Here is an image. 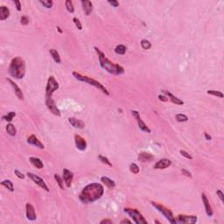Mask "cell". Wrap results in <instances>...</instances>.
<instances>
[{
    "label": "cell",
    "mask_w": 224,
    "mask_h": 224,
    "mask_svg": "<svg viewBox=\"0 0 224 224\" xmlns=\"http://www.w3.org/2000/svg\"><path fill=\"white\" fill-rule=\"evenodd\" d=\"M104 188L100 183H91L87 185L80 193L79 199L85 204L93 203L101 199L103 195Z\"/></svg>",
    "instance_id": "1"
},
{
    "label": "cell",
    "mask_w": 224,
    "mask_h": 224,
    "mask_svg": "<svg viewBox=\"0 0 224 224\" xmlns=\"http://www.w3.org/2000/svg\"><path fill=\"white\" fill-rule=\"evenodd\" d=\"M95 50L98 55L99 63L104 70H106L108 73H110L111 74H115V75H120L124 73V68L122 66L110 61L99 48L95 46Z\"/></svg>",
    "instance_id": "2"
},
{
    "label": "cell",
    "mask_w": 224,
    "mask_h": 224,
    "mask_svg": "<svg viewBox=\"0 0 224 224\" xmlns=\"http://www.w3.org/2000/svg\"><path fill=\"white\" fill-rule=\"evenodd\" d=\"M8 72L10 75L15 79H23L25 75V62L21 57H15L11 60L10 66L8 67Z\"/></svg>",
    "instance_id": "3"
},
{
    "label": "cell",
    "mask_w": 224,
    "mask_h": 224,
    "mask_svg": "<svg viewBox=\"0 0 224 224\" xmlns=\"http://www.w3.org/2000/svg\"><path fill=\"white\" fill-rule=\"evenodd\" d=\"M73 75L74 76L75 79H77V80H79V81H81L86 82V83H88V84H89V85H91V86L95 87L96 88H98L99 90H101L103 94H105V95H110V92L108 91V89H107L102 83H100L98 81H96V80H95V79H92L91 77H88V76H86V75H82V74H81L80 73H77V72H73Z\"/></svg>",
    "instance_id": "4"
},
{
    "label": "cell",
    "mask_w": 224,
    "mask_h": 224,
    "mask_svg": "<svg viewBox=\"0 0 224 224\" xmlns=\"http://www.w3.org/2000/svg\"><path fill=\"white\" fill-rule=\"evenodd\" d=\"M151 203H152V205L159 213H161V214L168 220V222H170L171 223H177V221H176V219H175V217H174L173 212H172L169 209L166 208L165 206H163V205H161V204H159V203H157V202H152Z\"/></svg>",
    "instance_id": "5"
},
{
    "label": "cell",
    "mask_w": 224,
    "mask_h": 224,
    "mask_svg": "<svg viewBox=\"0 0 224 224\" xmlns=\"http://www.w3.org/2000/svg\"><path fill=\"white\" fill-rule=\"evenodd\" d=\"M124 212L126 214H128L130 216V217H131V219L133 220V222L137 224H146L147 221L145 219V217L143 216V215L136 209H131V208H125Z\"/></svg>",
    "instance_id": "6"
},
{
    "label": "cell",
    "mask_w": 224,
    "mask_h": 224,
    "mask_svg": "<svg viewBox=\"0 0 224 224\" xmlns=\"http://www.w3.org/2000/svg\"><path fill=\"white\" fill-rule=\"evenodd\" d=\"M60 88V85L58 81L55 80L54 76H50L47 80L46 87V97H52L53 94L58 90Z\"/></svg>",
    "instance_id": "7"
},
{
    "label": "cell",
    "mask_w": 224,
    "mask_h": 224,
    "mask_svg": "<svg viewBox=\"0 0 224 224\" xmlns=\"http://www.w3.org/2000/svg\"><path fill=\"white\" fill-rule=\"evenodd\" d=\"M26 175L36 184V185H38L39 187H41L42 189H44L45 191H46V192H49V188H48V187L46 186V182L40 178V177H39L38 175H35L34 173H26Z\"/></svg>",
    "instance_id": "8"
},
{
    "label": "cell",
    "mask_w": 224,
    "mask_h": 224,
    "mask_svg": "<svg viewBox=\"0 0 224 224\" xmlns=\"http://www.w3.org/2000/svg\"><path fill=\"white\" fill-rule=\"evenodd\" d=\"M46 105L47 107V109L55 116L57 117H60L61 116V112L59 110V108L56 106L54 101L52 99V97H46Z\"/></svg>",
    "instance_id": "9"
},
{
    "label": "cell",
    "mask_w": 224,
    "mask_h": 224,
    "mask_svg": "<svg viewBox=\"0 0 224 224\" xmlns=\"http://www.w3.org/2000/svg\"><path fill=\"white\" fill-rule=\"evenodd\" d=\"M131 114H132V116L136 118V120H137V122H138V127H139V129H140L141 131H145V132H147V133H151V132H152L151 129H150V128L145 124V123L141 119L138 111H137V110H132V111H131Z\"/></svg>",
    "instance_id": "10"
},
{
    "label": "cell",
    "mask_w": 224,
    "mask_h": 224,
    "mask_svg": "<svg viewBox=\"0 0 224 224\" xmlns=\"http://www.w3.org/2000/svg\"><path fill=\"white\" fill-rule=\"evenodd\" d=\"M197 216H187V215H179L177 216V223H179L194 224L197 222Z\"/></svg>",
    "instance_id": "11"
},
{
    "label": "cell",
    "mask_w": 224,
    "mask_h": 224,
    "mask_svg": "<svg viewBox=\"0 0 224 224\" xmlns=\"http://www.w3.org/2000/svg\"><path fill=\"white\" fill-rule=\"evenodd\" d=\"M25 216L26 218L30 221H35L37 219V215L33 206L30 203H26L25 205Z\"/></svg>",
    "instance_id": "12"
},
{
    "label": "cell",
    "mask_w": 224,
    "mask_h": 224,
    "mask_svg": "<svg viewBox=\"0 0 224 224\" xmlns=\"http://www.w3.org/2000/svg\"><path fill=\"white\" fill-rule=\"evenodd\" d=\"M74 143L76 145V148L80 151H85L87 149V142L85 138L81 137L80 135H74Z\"/></svg>",
    "instance_id": "13"
},
{
    "label": "cell",
    "mask_w": 224,
    "mask_h": 224,
    "mask_svg": "<svg viewBox=\"0 0 224 224\" xmlns=\"http://www.w3.org/2000/svg\"><path fill=\"white\" fill-rule=\"evenodd\" d=\"M172 165V161L168 159H162L160 160H159L158 162L155 163L153 168L156 170H163L166 168H168L169 166H171Z\"/></svg>",
    "instance_id": "14"
},
{
    "label": "cell",
    "mask_w": 224,
    "mask_h": 224,
    "mask_svg": "<svg viewBox=\"0 0 224 224\" xmlns=\"http://www.w3.org/2000/svg\"><path fill=\"white\" fill-rule=\"evenodd\" d=\"M73 179H74V173L67 169H64L63 170V180H64V182H65L67 187H71Z\"/></svg>",
    "instance_id": "15"
},
{
    "label": "cell",
    "mask_w": 224,
    "mask_h": 224,
    "mask_svg": "<svg viewBox=\"0 0 224 224\" xmlns=\"http://www.w3.org/2000/svg\"><path fill=\"white\" fill-rule=\"evenodd\" d=\"M202 202H203V204H204V207H205V210H206V213L208 215V216H213L214 215V212H213V209H212V207L210 205V202L207 197V195L205 194H202Z\"/></svg>",
    "instance_id": "16"
},
{
    "label": "cell",
    "mask_w": 224,
    "mask_h": 224,
    "mask_svg": "<svg viewBox=\"0 0 224 224\" xmlns=\"http://www.w3.org/2000/svg\"><path fill=\"white\" fill-rule=\"evenodd\" d=\"M161 92L165 95H166L167 96V98H168V100H170L172 103H175V104H178V105H183L184 104V102L181 100V99H180V98H178L177 96H175V95H173L171 92H169V91H167V90H161Z\"/></svg>",
    "instance_id": "17"
},
{
    "label": "cell",
    "mask_w": 224,
    "mask_h": 224,
    "mask_svg": "<svg viewBox=\"0 0 224 224\" xmlns=\"http://www.w3.org/2000/svg\"><path fill=\"white\" fill-rule=\"evenodd\" d=\"M7 81H9V83L11 84V86L12 87V88H13V90H14V93H15V95H16V96L19 99V100H21V101H23L24 100V95H23V92H22V90H21V88L12 81V80H11V79H7Z\"/></svg>",
    "instance_id": "18"
},
{
    "label": "cell",
    "mask_w": 224,
    "mask_h": 224,
    "mask_svg": "<svg viewBox=\"0 0 224 224\" xmlns=\"http://www.w3.org/2000/svg\"><path fill=\"white\" fill-rule=\"evenodd\" d=\"M27 143L32 145H34L35 147H38L39 149H44L45 146L44 145L40 142V140H39V138L35 136V135H31L27 138Z\"/></svg>",
    "instance_id": "19"
},
{
    "label": "cell",
    "mask_w": 224,
    "mask_h": 224,
    "mask_svg": "<svg viewBox=\"0 0 224 224\" xmlns=\"http://www.w3.org/2000/svg\"><path fill=\"white\" fill-rule=\"evenodd\" d=\"M81 3L82 10H83L85 15L89 16L93 11V4H92V2H90L88 0H82Z\"/></svg>",
    "instance_id": "20"
},
{
    "label": "cell",
    "mask_w": 224,
    "mask_h": 224,
    "mask_svg": "<svg viewBox=\"0 0 224 224\" xmlns=\"http://www.w3.org/2000/svg\"><path fill=\"white\" fill-rule=\"evenodd\" d=\"M68 122L70 123V124L77 129H83L85 127V124L84 122H82L80 119H77L75 117H69L68 118Z\"/></svg>",
    "instance_id": "21"
},
{
    "label": "cell",
    "mask_w": 224,
    "mask_h": 224,
    "mask_svg": "<svg viewBox=\"0 0 224 224\" xmlns=\"http://www.w3.org/2000/svg\"><path fill=\"white\" fill-rule=\"evenodd\" d=\"M138 160L143 162V163H146V162H150L154 159V156L149 152H140L138 154Z\"/></svg>",
    "instance_id": "22"
},
{
    "label": "cell",
    "mask_w": 224,
    "mask_h": 224,
    "mask_svg": "<svg viewBox=\"0 0 224 224\" xmlns=\"http://www.w3.org/2000/svg\"><path fill=\"white\" fill-rule=\"evenodd\" d=\"M10 14H11V11L8 7H6L4 5L0 6V20L4 21V20L7 19L10 17Z\"/></svg>",
    "instance_id": "23"
},
{
    "label": "cell",
    "mask_w": 224,
    "mask_h": 224,
    "mask_svg": "<svg viewBox=\"0 0 224 224\" xmlns=\"http://www.w3.org/2000/svg\"><path fill=\"white\" fill-rule=\"evenodd\" d=\"M29 161L31 162V164L35 166L36 168L38 169H42L44 167V164L43 162L41 161V159H39V158H36V157H31L29 159Z\"/></svg>",
    "instance_id": "24"
},
{
    "label": "cell",
    "mask_w": 224,
    "mask_h": 224,
    "mask_svg": "<svg viewBox=\"0 0 224 224\" xmlns=\"http://www.w3.org/2000/svg\"><path fill=\"white\" fill-rule=\"evenodd\" d=\"M101 181H102L107 187H109V188H114V187H116L115 181L112 180H110V178H108V177H106V176L102 177V178H101Z\"/></svg>",
    "instance_id": "25"
},
{
    "label": "cell",
    "mask_w": 224,
    "mask_h": 224,
    "mask_svg": "<svg viewBox=\"0 0 224 224\" xmlns=\"http://www.w3.org/2000/svg\"><path fill=\"white\" fill-rule=\"evenodd\" d=\"M50 53H51V56L53 57V60H54L56 63L60 64V63L61 62L60 56V54H59V53H58V51H57L56 49H53V48L51 49V50H50Z\"/></svg>",
    "instance_id": "26"
},
{
    "label": "cell",
    "mask_w": 224,
    "mask_h": 224,
    "mask_svg": "<svg viewBox=\"0 0 224 224\" xmlns=\"http://www.w3.org/2000/svg\"><path fill=\"white\" fill-rule=\"evenodd\" d=\"M6 131H7V133H8L10 136H11V137H14V136H16V134H17V130H16L15 126H14L12 124H7V126H6Z\"/></svg>",
    "instance_id": "27"
},
{
    "label": "cell",
    "mask_w": 224,
    "mask_h": 224,
    "mask_svg": "<svg viewBox=\"0 0 224 224\" xmlns=\"http://www.w3.org/2000/svg\"><path fill=\"white\" fill-rule=\"evenodd\" d=\"M1 185L3 187H4L5 188H7L10 192H13L14 191V187H13V183L9 180H3L1 182Z\"/></svg>",
    "instance_id": "28"
},
{
    "label": "cell",
    "mask_w": 224,
    "mask_h": 224,
    "mask_svg": "<svg viewBox=\"0 0 224 224\" xmlns=\"http://www.w3.org/2000/svg\"><path fill=\"white\" fill-rule=\"evenodd\" d=\"M126 50H127V48L124 45H118L115 48V53L117 54H120V55H124L126 53Z\"/></svg>",
    "instance_id": "29"
},
{
    "label": "cell",
    "mask_w": 224,
    "mask_h": 224,
    "mask_svg": "<svg viewBox=\"0 0 224 224\" xmlns=\"http://www.w3.org/2000/svg\"><path fill=\"white\" fill-rule=\"evenodd\" d=\"M54 179H55V180H56V182H57V184H58V186L60 187V189H64V183L65 182H63V179H61V177L59 175V174H57V173H55L54 174Z\"/></svg>",
    "instance_id": "30"
},
{
    "label": "cell",
    "mask_w": 224,
    "mask_h": 224,
    "mask_svg": "<svg viewBox=\"0 0 224 224\" xmlns=\"http://www.w3.org/2000/svg\"><path fill=\"white\" fill-rule=\"evenodd\" d=\"M65 5H66V9L68 12L70 13H73L74 11V4H73V2L71 0H67L65 2Z\"/></svg>",
    "instance_id": "31"
},
{
    "label": "cell",
    "mask_w": 224,
    "mask_h": 224,
    "mask_svg": "<svg viewBox=\"0 0 224 224\" xmlns=\"http://www.w3.org/2000/svg\"><path fill=\"white\" fill-rule=\"evenodd\" d=\"M176 120L179 123H184V122H187L188 121V117L185 114H177L176 115Z\"/></svg>",
    "instance_id": "32"
},
{
    "label": "cell",
    "mask_w": 224,
    "mask_h": 224,
    "mask_svg": "<svg viewBox=\"0 0 224 224\" xmlns=\"http://www.w3.org/2000/svg\"><path fill=\"white\" fill-rule=\"evenodd\" d=\"M140 44H141L142 48L145 49V50H148V49H150L152 47V43L149 40H147V39H142Z\"/></svg>",
    "instance_id": "33"
},
{
    "label": "cell",
    "mask_w": 224,
    "mask_h": 224,
    "mask_svg": "<svg viewBox=\"0 0 224 224\" xmlns=\"http://www.w3.org/2000/svg\"><path fill=\"white\" fill-rule=\"evenodd\" d=\"M15 116H16V113L15 112H13V111H11V112H9L7 115H5V116H3V119L4 120V121H7V122H11L12 121V119L15 117Z\"/></svg>",
    "instance_id": "34"
},
{
    "label": "cell",
    "mask_w": 224,
    "mask_h": 224,
    "mask_svg": "<svg viewBox=\"0 0 224 224\" xmlns=\"http://www.w3.org/2000/svg\"><path fill=\"white\" fill-rule=\"evenodd\" d=\"M209 95H214V96H217V97H220V98H223L224 95L221 92V91H218V90H208L207 92Z\"/></svg>",
    "instance_id": "35"
},
{
    "label": "cell",
    "mask_w": 224,
    "mask_h": 224,
    "mask_svg": "<svg viewBox=\"0 0 224 224\" xmlns=\"http://www.w3.org/2000/svg\"><path fill=\"white\" fill-rule=\"evenodd\" d=\"M130 171L133 173V174H138L139 173V167L137 164L135 163H131L130 165Z\"/></svg>",
    "instance_id": "36"
},
{
    "label": "cell",
    "mask_w": 224,
    "mask_h": 224,
    "mask_svg": "<svg viewBox=\"0 0 224 224\" xmlns=\"http://www.w3.org/2000/svg\"><path fill=\"white\" fill-rule=\"evenodd\" d=\"M39 3L46 8L47 9H50L53 7V2L52 0H46V1H39Z\"/></svg>",
    "instance_id": "37"
},
{
    "label": "cell",
    "mask_w": 224,
    "mask_h": 224,
    "mask_svg": "<svg viewBox=\"0 0 224 224\" xmlns=\"http://www.w3.org/2000/svg\"><path fill=\"white\" fill-rule=\"evenodd\" d=\"M98 159H100V161H101L102 163L106 164V165L109 166H112V164L110 163V161L109 160L108 158H106V157H104V156H103V155H99V156H98Z\"/></svg>",
    "instance_id": "38"
},
{
    "label": "cell",
    "mask_w": 224,
    "mask_h": 224,
    "mask_svg": "<svg viewBox=\"0 0 224 224\" xmlns=\"http://www.w3.org/2000/svg\"><path fill=\"white\" fill-rule=\"evenodd\" d=\"M73 21H74V25H75V26L78 28V30H81L82 29V25H81V21L77 18H73Z\"/></svg>",
    "instance_id": "39"
},
{
    "label": "cell",
    "mask_w": 224,
    "mask_h": 224,
    "mask_svg": "<svg viewBox=\"0 0 224 224\" xmlns=\"http://www.w3.org/2000/svg\"><path fill=\"white\" fill-rule=\"evenodd\" d=\"M180 153L183 157H185L186 159H193V157H192L188 152H187L184 151V150H180Z\"/></svg>",
    "instance_id": "40"
},
{
    "label": "cell",
    "mask_w": 224,
    "mask_h": 224,
    "mask_svg": "<svg viewBox=\"0 0 224 224\" xmlns=\"http://www.w3.org/2000/svg\"><path fill=\"white\" fill-rule=\"evenodd\" d=\"M20 23H21V25H28V23H29V18H28L26 16H23V17H21V18H20Z\"/></svg>",
    "instance_id": "41"
},
{
    "label": "cell",
    "mask_w": 224,
    "mask_h": 224,
    "mask_svg": "<svg viewBox=\"0 0 224 224\" xmlns=\"http://www.w3.org/2000/svg\"><path fill=\"white\" fill-rule=\"evenodd\" d=\"M14 173H15V175L18 177V178H19V179H21V180H24L25 179V175L24 174V173H22L21 172H19L18 170H15L14 171Z\"/></svg>",
    "instance_id": "42"
},
{
    "label": "cell",
    "mask_w": 224,
    "mask_h": 224,
    "mask_svg": "<svg viewBox=\"0 0 224 224\" xmlns=\"http://www.w3.org/2000/svg\"><path fill=\"white\" fill-rule=\"evenodd\" d=\"M181 173H182L183 175H185V176H187V177H189V178H192V177H193L192 173H191L189 171H187V169H185V168H182V169H181Z\"/></svg>",
    "instance_id": "43"
},
{
    "label": "cell",
    "mask_w": 224,
    "mask_h": 224,
    "mask_svg": "<svg viewBox=\"0 0 224 224\" xmlns=\"http://www.w3.org/2000/svg\"><path fill=\"white\" fill-rule=\"evenodd\" d=\"M216 195H217V196L220 198L221 202H223L224 195H223V191H222V190H217V191H216Z\"/></svg>",
    "instance_id": "44"
},
{
    "label": "cell",
    "mask_w": 224,
    "mask_h": 224,
    "mask_svg": "<svg viewBox=\"0 0 224 224\" xmlns=\"http://www.w3.org/2000/svg\"><path fill=\"white\" fill-rule=\"evenodd\" d=\"M108 3L110 4V5H112L113 7H118L119 6V2L118 1H117V0H109L108 1Z\"/></svg>",
    "instance_id": "45"
},
{
    "label": "cell",
    "mask_w": 224,
    "mask_h": 224,
    "mask_svg": "<svg viewBox=\"0 0 224 224\" xmlns=\"http://www.w3.org/2000/svg\"><path fill=\"white\" fill-rule=\"evenodd\" d=\"M14 4L16 5V9L18 11H21V4L18 0H14Z\"/></svg>",
    "instance_id": "46"
},
{
    "label": "cell",
    "mask_w": 224,
    "mask_h": 224,
    "mask_svg": "<svg viewBox=\"0 0 224 224\" xmlns=\"http://www.w3.org/2000/svg\"><path fill=\"white\" fill-rule=\"evenodd\" d=\"M158 98H159V100L163 101V102H167V101H168V98H167L166 95H159L158 96Z\"/></svg>",
    "instance_id": "47"
},
{
    "label": "cell",
    "mask_w": 224,
    "mask_h": 224,
    "mask_svg": "<svg viewBox=\"0 0 224 224\" xmlns=\"http://www.w3.org/2000/svg\"><path fill=\"white\" fill-rule=\"evenodd\" d=\"M101 224H104V223H108V224H111L112 223V221L111 220H108V219H104V220H102L100 222Z\"/></svg>",
    "instance_id": "48"
},
{
    "label": "cell",
    "mask_w": 224,
    "mask_h": 224,
    "mask_svg": "<svg viewBox=\"0 0 224 224\" xmlns=\"http://www.w3.org/2000/svg\"><path fill=\"white\" fill-rule=\"evenodd\" d=\"M121 223L124 224V223H131V222L130 221V220H128V219H124V220H122L121 221Z\"/></svg>",
    "instance_id": "49"
},
{
    "label": "cell",
    "mask_w": 224,
    "mask_h": 224,
    "mask_svg": "<svg viewBox=\"0 0 224 224\" xmlns=\"http://www.w3.org/2000/svg\"><path fill=\"white\" fill-rule=\"evenodd\" d=\"M204 136H205V138H206V139H207V140H211V139H212L211 136H209L207 132H205V133H204Z\"/></svg>",
    "instance_id": "50"
},
{
    "label": "cell",
    "mask_w": 224,
    "mask_h": 224,
    "mask_svg": "<svg viewBox=\"0 0 224 224\" xmlns=\"http://www.w3.org/2000/svg\"><path fill=\"white\" fill-rule=\"evenodd\" d=\"M57 30H58V32H59L60 33H61V32H62V31H61V29H60V26H58V27H57Z\"/></svg>",
    "instance_id": "51"
}]
</instances>
